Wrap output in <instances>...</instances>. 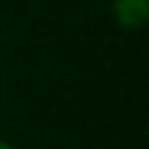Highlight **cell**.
<instances>
[{
	"instance_id": "6da1fadb",
	"label": "cell",
	"mask_w": 149,
	"mask_h": 149,
	"mask_svg": "<svg viewBox=\"0 0 149 149\" xmlns=\"http://www.w3.org/2000/svg\"><path fill=\"white\" fill-rule=\"evenodd\" d=\"M113 11H116V19H119V25H122V28L135 31V28H144L146 25L149 0H116Z\"/></svg>"
},
{
	"instance_id": "7a4b0ae2",
	"label": "cell",
	"mask_w": 149,
	"mask_h": 149,
	"mask_svg": "<svg viewBox=\"0 0 149 149\" xmlns=\"http://www.w3.org/2000/svg\"><path fill=\"white\" fill-rule=\"evenodd\" d=\"M0 149H11V146H8V144H3V141H0Z\"/></svg>"
}]
</instances>
